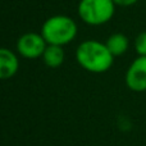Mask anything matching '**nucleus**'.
<instances>
[{"label":"nucleus","instance_id":"obj_1","mask_svg":"<svg viewBox=\"0 0 146 146\" xmlns=\"http://www.w3.org/2000/svg\"><path fill=\"white\" fill-rule=\"evenodd\" d=\"M76 59L83 69L91 73H104L113 66L114 56L105 44L96 40H87L80 44Z\"/></svg>","mask_w":146,"mask_h":146},{"label":"nucleus","instance_id":"obj_2","mask_svg":"<svg viewBox=\"0 0 146 146\" xmlns=\"http://www.w3.org/2000/svg\"><path fill=\"white\" fill-rule=\"evenodd\" d=\"M41 35L49 45L64 46L77 35V25L67 15H53L44 22Z\"/></svg>","mask_w":146,"mask_h":146},{"label":"nucleus","instance_id":"obj_3","mask_svg":"<svg viewBox=\"0 0 146 146\" xmlns=\"http://www.w3.org/2000/svg\"><path fill=\"white\" fill-rule=\"evenodd\" d=\"M115 4L113 0H81L78 4V15L90 26L105 25L113 18Z\"/></svg>","mask_w":146,"mask_h":146},{"label":"nucleus","instance_id":"obj_4","mask_svg":"<svg viewBox=\"0 0 146 146\" xmlns=\"http://www.w3.org/2000/svg\"><path fill=\"white\" fill-rule=\"evenodd\" d=\"M48 42L42 35L36 32H27L22 35L17 41V50L18 54L27 59H36L42 56Z\"/></svg>","mask_w":146,"mask_h":146},{"label":"nucleus","instance_id":"obj_5","mask_svg":"<svg viewBox=\"0 0 146 146\" xmlns=\"http://www.w3.org/2000/svg\"><path fill=\"white\" fill-rule=\"evenodd\" d=\"M126 85L135 92L146 91V56H137L126 72Z\"/></svg>","mask_w":146,"mask_h":146},{"label":"nucleus","instance_id":"obj_6","mask_svg":"<svg viewBox=\"0 0 146 146\" xmlns=\"http://www.w3.org/2000/svg\"><path fill=\"white\" fill-rule=\"evenodd\" d=\"M19 68V62L15 53L9 49L0 48V80H8L15 76Z\"/></svg>","mask_w":146,"mask_h":146},{"label":"nucleus","instance_id":"obj_7","mask_svg":"<svg viewBox=\"0 0 146 146\" xmlns=\"http://www.w3.org/2000/svg\"><path fill=\"white\" fill-rule=\"evenodd\" d=\"M105 45L108 46L109 51L113 54V56H121L128 50L129 46V40L126 35L121 32L113 33L111 36H109V38L106 40Z\"/></svg>","mask_w":146,"mask_h":146},{"label":"nucleus","instance_id":"obj_8","mask_svg":"<svg viewBox=\"0 0 146 146\" xmlns=\"http://www.w3.org/2000/svg\"><path fill=\"white\" fill-rule=\"evenodd\" d=\"M42 60L50 68H58L64 62V50L63 46L59 45H49L46 46L42 54Z\"/></svg>","mask_w":146,"mask_h":146},{"label":"nucleus","instance_id":"obj_9","mask_svg":"<svg viewBox=\"0 0 146 146\" xmlns=\"http://www.w3.org/2000/svg\"><path fill=\"white\" fill-rule=\"evenodd\" d=\"M135 50L140 56H146V31L140 32L135 38Z\"/></svg>","mask_w":146,"mask_h":146},{"label":"nucleus","instance_id":"obj_10","mask_svg":"<svg viewBox=\"0 0 146 146\" xmlns=\"http://www.w3.org/2000/svg\"><path fill=\"white\" fill-rule=\"evenodd\" d=\"M114 4L119 5V7H131V5L136 4L139 0H113Z\"/></svg>","mask_w":146,"mask_h":146}]
</instances>
